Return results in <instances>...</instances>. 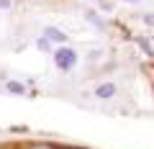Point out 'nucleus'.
Here are the masks:
<instances>
[{
    "label": "nucleus",
    "mask_w": 154,
    "mask_h": 149,
    "mask_svg": "<svg viewBox=\"0 0 154 149\" xmlns=\"http://www.w3.org/2000/svg\"><path fill=\"white\" fill-rule=\"evenodd\" d=\"M0 149H88V147L67 144V141H49V139H3Z\"/></svg>",
    "instance_id": "1"
}]
</instances>
